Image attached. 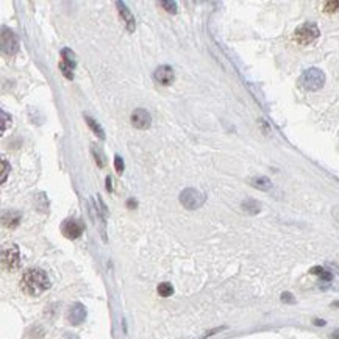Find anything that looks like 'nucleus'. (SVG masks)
I'll use <instances>...</instances> for the list:
<instances>
[{
    "label": "nucleus",
    "mask_w": 339,
    "mask_h": 339,
    "mask_svg": "<svg viewBox=\"0 0 339 339\" xmlns=\"http://www.w3.org/2000/svg\"><path fill=\"white\" fill-rule=\"evenodd\" d=\"M160 7H163L167 13L171 14H175L177 13V4L175 2H166V0H163V2H160Z\"/></svg>",
    "instance_id": "6ab92c4d"
},
{
    "label": "nucleus",
    "mask_w": 339,
    "mask_h": 339,
    "mask_svg": "<svg viewBox=\"0 0 339 339\" xmlns=\"http://www.w3.org/2000/svg\"><path fill=\"white\" fill-rule=\"evenodd\" d=\"M116 7H118V11H119V14H121V19L124 21L127 30H128L130 33H133V31H135V17H133L131 11L127 8V5H125L124 2H116Z\"/></svg>",
    "instance_id": "9b49d317"
},
{
    "label": "nucleus",
    "mask_w": 339,
    "mask_h": 339,
    "mask_svg": "<svg viewBox=\"0 0 339 339\" xmlns=\"http://www.w3.org/2000/svg\"><path fill=\"white\" fill-rule=\"evenodd\" d=\"M86 319V308L82 304H73L67 311V321L72 325H80Z\"/></svg>",
    "instance_id": "9d476101"
},
{
    "label": "nucleus",
    "mask_w": 339,
    "mask_h": 339,
    "mask_svg": "<svg viewBox=\"0 0 339 339\" xmlns=\"http://www.w3.org/2000/svg\"><path fill=\"white\" fill-rule=\"evenodd\" d=\"M61 58H63L61 63L67 64L72 69H75V66H77V58H75V53L70 49H63L61 50Z\"/></svg>",
    "instance_id": "4468645a"
},
{
    "label": "nucleus",
    "mask_w": 339,
    "mask_h": 339,
    "mask_svg": "<svg viewBox=\"0 0 339 339\" xmlns=\"http://www.w3.org/2000/svg\"><path fill=\"white\" fill-rule=\"evenodd\" d=\"M21 262L17 246H8L2 250V268L5 271H16Z\"/></svg>",
    "instance_id": "39448f33"
},
{
    "label": "nucleus",
    "mask_w": 339,
    "mask_h": 339,
    "mask_svg": "<svg viewBox=\"0 0 339 339\" xmlns=\"http://www.w3.org/2000/svg\"><path fill=\"white\" fill-rule=\"evenodd\" d=\"M50 288V278L43 269H28L21 280V289L31 297H37Z\"/></svg>",
    "instance_id": "f257e3e1"
},
{
    "label": "nucleus",
    "mask_w": 339,
    "mask_h": 339,
    "mask_svg": "<svg viewBox=\"0 0 339 339\" xmlns=\"http://www.w3.org/2000/svg\"><path fill=\"white\" fill-rule=\"evenodd\" d=\"M298 83L305 91H319L325 85V73L317 67H310L300 75Z\"/></svg>",
    "instance_id": "f03ea898"
},
{
    "label": "nucleus",
    "mask_w": 339,
    "mask_h": 339,
    "mask_svg": "<svg viewBox=\"0 0 339 339\" xmlns=\"http://www.w3.org/2000/svg\"><path fill=\"white\" fill-rule=\"evenodd\" d=\"M325 13H337L339 11V2H325L324 4Z\"/></svg>",
    "instance_id": "aec40b11"
},
{
    "label": "nucleus",
    "mask_w": 339,
    "mask_h": 339,
    "mask_svg": "<svg viewBox=\"0 0 339 339\" xmlns=\"http://www.w3.org/2000/svg\"><path fill=\"white\" fill-rule=\"evenodd\" d=\"M131 125L135 128H139V130H145L152 125V116H150V112L144 108H138L131 112Z\"/></svg>",
    "instance_id": "6e6552de"
},
{
    "label": "nucleus",
    "mask_w": 339,
    "mask_h": 339,
    "mask_svg": "<svg viewBox=\"0 0 339 339\" xmlns=\"http://www.w3.org/2000/svg\"><path fill=\"white\" fill-rule=\"evenodd\" d=\"M333 307H336V308H339V302H334V304H333Z\"/></svg>",
    "instance_id": "7c9ffc66"
},
{
    "label": "nucleus",
    "mask_w": 339,
    "mask_h": 339,
    "mask_svg": "<svg viewBox=\"0 0 339 339\" xmlns=\"http://www.w3.org/2000/svg\"><path fill=\"white\" fill-rule=\"evenodd\" d=\"M154 79H155L160 85L169 86V85L174 82V79H175L174 69H172L171 66H166V64L158 66V67L155 69V72H154Z\"/></svg>",
    "instance_id": "1a4fd4ad"
},
{
    "label": "nucleus",
    "mask_w": 339,
    "mask_h": 339,
    "mask_svg": "<svg viewBox=\"0 0 339 339\" xmlns=\"http://www.w3.org/2000/svg\"><path fill=\"white\" fill-rule=\"evenodd\" d=\"M115 169H116L118 174H122V172H124V160H122L119 155L115 157Z\"/></svg>",
    "instance_id": "4be33fe9"
},
{
    "label": "nucleus",
    "mask_w": 339,
    "mask_h": 339,
    "mask_svg": "<svg viewBox=\"0 0 339 339\" xmlns=\"http://www.w3.org/2000/svg\"><path fill=\"white\" fill-rule=\"evenodd\" d=\"M281 300L283 302H288V304H294L295 300H294V297L289 294V292H285V294H281Z\"/></svg>",
    "instance_id": "a878e982"
},
{
    "label": "nucleus",
    "mask_w": 339,
    "mask_h": 339,
    "mask_svg": "<svg viewBox=\"0 0 339 339\" xmlns=\"http://www.w3.org/2000/svg\"><path fill=\"white\" fill-rule=\"evenodd\" d=\"M85 227L82 225V222H79L77 219H67L63 222L61 225V232L67 239H77L82 236Z\"/></svg>",
    "instance_id": "0eeeda50"
},
{
    "label": "nucleus",
    "mask_w": 339,
    "mask_h": 339,
    "mask_svg": "<svg viewBox=\"0 0 339 339\" xmlns=\"http://www.w3.org/2000/svg\"><path fill=\"white\" fill-rule=\"evenodd\" d=\"M60 69H61V72H63V75L67 79V80H72L73 79V73H72V67H69L67 64H64V63H60Z\"/></svg>",
    "instance_id": "412c9836"
},
{
    "label": "nucleus",
    "mask_w": 339,
    "mask_h": 339,
    "mask_svg": "<svg viewBox=\"0 0 339 339\" xmlns=\"http://www.w3.org/2000/svg\"><path fill=\"white\" fill-rule=\"evenodd\" d=\"M205 200H206V196L200 193L199 190H194V187H187V190L181 191L180 194V203L186 210H197L205 203Z\"/></svg>",
    "instance_id": "20e7f679"
},
{
    "label": "nucleus",
    "mask_w": 339,
    "mask_h": 339,
    "mask_svg": "<svg viewBox=\"0 0 339 339\" xmlns=\"http://www.w3.org/2000/svg\"><path fill=\"white\" fill-rule=\"evenodd\" d=\"M321 31L314 22H305L294 31V41L300 46H308L319 37Z\"/></svg>",
    "instance_id": "7ed1b4c3"
},
{
    "label": "nucleus",
    "mask_w": 339,
    "mask_h": 339,
    "mask_svg": "<svg viewBox=\"0 0 339 339\" xmlns=\"http://www.w3.org/2000/svg\"><path fill=\"white\" fill-rule=\"evenodd\" d=\"M8 172H10V164L7 163V160H2V183H5L7 181V175H8Z\"/></svg>",
    "instance_id": "b1692460"
},
{
    "label": "nucleus",
    "mask_w": 339,
    "mask_h": 339,
    "mask_svg": "<svg viewBox=\"0 0 339 339\" xmlns=\"http://www.w3.org/2000/svg\"><path fill=\"white\" fill-rule=\"evenodd\" d=\"M314 324H316V325H325V321H321V319H316V321H314Z\"/></svg>",
    "instance_id": "c756f323"
},
{
    "label": "nucleus",
    "mask_w": 339,
    "mask_h": 339,
    "mask_svg": "<svg viewBox=\"0 0 339 339\" xmlns=\"http://www.w3.org/2000/svg\"><path fill=\"white\" fill-rule=\"evenodd\" d=\"M310 272H311V274H314V275H317V277H321L322 280H327V281H330V280L333 278V275H331L328 271H325L324 268H319V266L313 268Z\"/></svg>",
    "instance_id": "f3484780"
},
{
    "label": "nucleus",
    "mask_w": 339,
    "mask_h": 339,
    "mask_svg": "<svg viewBox=\"0 0 339 339\" xmlns=\"http://www.w3.org/2000/svg\"><path fill=\"white\" fill-rule=\"evenodd\" d=\"M92 154H94V157H96V161H97L99 167H103V166H105V160H103V155H102L100 150L92 148Z\"/></svg>",
    "instance_id": "5701e85b"
},
{
    "label": "nucleus",
    "mask_w": 339,
    "mask_h": 339,
    "mask_svg": "<svg viewBox=\"0 0 339 339\" xmlns=\"http://www.w3.org/2000/svg\"><path fill=\"white\" fill-rule=\"evenodd\" d=\"M158 294L161 295V297H171L172 294H174V288H172V285L171 283H161V285H158Z\"/></svg>",
    "instance_id": "a211bd4d"
},
{
    "label": "nucleus",
    "mask_w": 339,
    "mask_h": 339,
    "mask_svg": "<svg viewBox=\"0 0 339 339\" xmlns=\"http://www.w3.org/2000/svg\"><path fill=\"white\" fill-rule=\"evenodd\" d=\"M259 208H261L259 203L253 199H247V200L242 202V210L249 214H256L259 211Z\"/></svg>",
    "instance_id": "dca6fc26"
},
{
    "label": "nucleus",
    "mask_w": 339,
    "mask_h": 339,
    "mask_svg": "<svg viewBox=\"0 0 339 339\" xmlns=\"http://www.w3.org/2000/svg\"><path fill=\"white\" fill-rule=\"evenodd\" d=\"M85 121H86V124H88V127L100 138V139H105V133H103V128L100 127V124L99 122H96L92 118H89L88 115H85Z\"/></svg>",
    "instance_id": "2eb2a0df"
},
{
    "label": "nucleus",
    "mask_w": 339,
    "mask_h": 339,
    "mask_svg": "<svg viewBox=\"0 0 339 339\" xmlns=\"http://www.w3.org/2000/svg\"><path fill=\"white\" fill-rule=\"evenodd\" d=\"M331 339H339V328H336V330L331 333Z\"/></svg>",
    "instance_id": "c85d7f7f"
},
{
    "label": "nucleus",
    "mask_w": 339,
    "mask_h": 339,
    "mask_svg": "<svg viewBox=\"0 0 339 339\" xmlns=\"http://www.w3.org/2000/svg\"><path fill=\"white\" fill-rule=\"evenodd\" d=\"M2 220H4V225L8 229H14L19 225L21 222V214L16 213V211H8V213H4L2 216Z\"/></svg>",
    "instance_id": "f8f14e48"
},
{
    "label": "nucleus",
    "mask_w": 339,
    "mask_h": 339,
    "mask_svg": "<svg viewBox=\"0 0 339 339\" xmlns=\"http://www.w3.org/2000/svg\"><path fill=\"white\" fill-rule=\"evenodd\" d=\"M0 116H2V131L7 130V122L10 124V116H7L5 111H0Z\"/></svg>",
    "instance_id": "393cba45"
},
{
    "label": "nucleus",
    "mask_w": 339,
    "mask_h": 339,
    "mask_svg": "<svg viewBox=\"0 0 339 339\" xmlns=\"http://www.w3.org/2000/svg\"><path fill=\"white\" fill-rule=\"evenodd\" d=\"M19 50V43H17V37L16 34L7 28V27H2V52L5 55H16Z\"/></svg>",
    "instance_id": "423d86ee"
},
{
    "label": "nucleus",
    "mask_w": 339,
    "mask_h": 339,
    "mask_svg": "<svg viewBox=\"0 0 339 339\" xmlns=\"http://www.w3.org/2000/svg\"><path fill=\"white\" fill-rule=\"evenodd\" d=\"M106 190L112 191V180H111V177H106Z\"/></svg>",
    "instance_id": "cd10ccee"
},
{
    "label": "nucleus",
    "mask_w": 339,
    "mask_h": 339,
    "mask_svg": "<svg viewBox=\"0 0 339 339\" xmlns=\"http://www.w3.org/2000/svg\"><path fill=\"white\" fill-rule=\"evenodd\" d=\"M127 206H128L130 210H133V208H136V206H138V202H136V200H133V199H128V200H127Z\"/></svg>",
    "instance_id": "bb28decb"
},
{
    "label": "nucleus",
    "mask_w": 339,
    "mask_h": 339,
    "mask_svg": "<svg viewBox=\"0 0 339 339\" xmlns=\"http://www.w3.org/2000/svg\"><path fill=\"white\" fill-rule=\"evenodd\" d=\"M252 186L256 187V190H261V191H269L272 187V183L268 177H262V175H258V177H253L250 180Z\"/></svg>",
    "instance_id": "ddd939ff"
}]
</instances>
